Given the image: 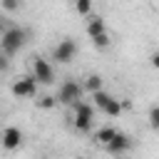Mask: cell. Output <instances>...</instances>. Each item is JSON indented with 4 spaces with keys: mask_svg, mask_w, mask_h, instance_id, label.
Returning a JSON list of instances; mask_svg holds the SVG:
<instances>
[{
    "mask_svg": "<svg viewBox=\"0 0 159 159\" xmlns=\"http://www.w3.org/2000/svg\"><path fill=\"white\" fill-rule=\"evenodd\" d=\"M72 107H75V129H77V132H89V129H92V117H94L92 104L77 99Z\"/></svg>",
    "mask_w": 159,
    "mask_h": 159,
    "instance_id": "obj_2",
    "label": "cell"
},
{
    "mask_svg": "<svg viewBox=\"0 0 159 159\" xmlns=\"http://www.w3.org/2000/svg\"><path fill=\"white\" fill-rule=\"evenodd\" d=\"M75 52H77L75 40H72V37H65V40H60V45L52 50V57H55L57 62L67 65V62H72V60H75Z\"/></svg>",
    "mask_w": 159,
    "mask_h": 159,
    "instance_id": "obj_4",
    "label": "cell"
},
{
    "mask_svg": "<svg viewBox=\"0 0 159 159\" xmlns=\"http://www.w3.org/2000/svg\"><path fill=\"white\" fill-rule=\"evenodd\" d=\"M149 62H152V67H154V70H159V52H154V55L149 57Z\"/></svg>",
    "mask_w": 159,
    "mask_h": 159,
    "instance_id": "obj_19",
    "label": "cell"
},
{
    "mask_svg": "<svg viewBox=\"0 0 159 159\" xmlns=\"http://www.w3.org/2000/svg\"><path fill=\"white\" fill-rule=\"evenodd\" d=\"M0 144H2L7 152L20 149V144H22V132H20L17 127H5V129L0 132Z\"/></svg>",
    "mask_w": 159,
    "mask_h": 159,
    "instance_id": "obj_7",
    "label": "cell"
},
{
    "mask_svg": "<svg viewBox=\"0 0 159 159\" xmlns=\"http://www.w3.org/2000/svg\"><path fill=\"white\" fill-rule=\"evenodd\" d=\"M102 112H104L107 117H119V114H122V102L112 97V99H109V102L104 104V109H102Z\"/></svg>",
    "mask_w": 159,
    "mask_h": 159,
    "instance_id": "obj_10",
    "label": "cell"
},
{
    "mask_svg": "<svg viewBox=\"0 0 159 159\" xmlns=\"http://www.w3.org/2000/svg\"><path fill=\"white\" fill-rule=\"evenodd\" d=\"M102 84H104V80H102L99 75H89V77H87V82H84V87H87L89 92H97V89H102Z\"/></svg>",
    "mask_w": 159,
    "mask_h": 159,
    "instance_id": "obj_13",
    "label": "cell"
},
{
    "mask_svg": "<svg viewBox=\"0 0 159 159\" xmlns=\"http://www.w3.org/2000/svg\"><path fill=\"white\" fill-rule=\"evenodd\" d=\"M75 10L80 15H89L92 12V0H75Z\"/></svg>",
    "mask_w": 159,
    "mask_h": 159,
    "instance_id": "obj_15",
    "label": "cell"
},
{
    "mask_svg": "<svg viewBox=\"0 0 159 159\" xmlns=\"http://www.w3.org/2000/svg\"><path fill=\"white\" fill-rule=\"evenodd\" d=\"M55 99H60V104H75L77 99H82V87L75 80H65L60 84V92Z\"/></svg>",
    "mask_w": 159,
    "mask_h": 159,
    "instance_id": "obj_3",
    "label": "cell"
},
{
    "mask_svg": "<svg viewBox=\"0 0 159 159\" xmlns=\"http://www.w3.org/2000/svg\"><path fill=\"white\" fill-rule=\"evenodd\" d=\"M92 99H94V104H97L99 109H104V104L112 99V94H109V92H104V89H97V92H92Z\"/></svg>",
    "mask_w": 159,
    "mask_h": 159,
    "instance_id": "obj_12",
    "label": "cell"
},
{
    "mask_svg": "<svg viewBox=\"0 0 159 159\" xmlns=\"http://www.w3.org/2000/svg\"><path fill=\"white\" fill-rule=\"evenodd\" d=\"M35 89H37V80H35L32 75H25V77H20V80L12 82V94L20 97V99H22V97H32Z\"/></svg>",
    "mask_w": 159,
    "mask_h": 159,
    "instance_id": "obj_6",
    "label": "cell"
},
{
    "mask_svg": "<svg viewBox=\"0 0 159 159\" xmlns=\"http://www.w3.org/2000/svg\"><path fill=\"white\" fill-rule=\"evenodd\" d=\"M104 147H107V152H109V154L119 157V154H124V152H129V149H132V137H129V134H124V132H117V134L112 137V142H109V144H104Z\"/></svg>",
    "mask_w": 159,
    "mask_h": 159,
    "instance_id": "obj_8",
    "label": "cell"
},
{
    "mask_svg": "<svg viewBox=\"0 0 159 159\" xmlns=\"http://www.w3.org/2000/svg\"><path fill=\"white\" fill-rule=\"evenodd\" d=\"M25 40H27V32L20 30V27L2 30V35H0V50H2V55H15L25 45Z\"/></svg>",
    "mask_w": 159,
    "mask_h": 159,
    "instance_id": "obj_1",
    "label": "cell"
},
{
    "mask_svg": "<svg viewBox=\"0 0 159 159\" xmlns=\"http://www.w3.org/2000/svg\"><path fill=\"white\" fill-rule=\"evenodd\" d=\"M0 70H7V60H5V55L0 57Z\"/></svg>",
    "mask_w": 159,
    "mask_h": 159,
    "instance_id": "obj_20",
    "label": "cell"
},
{
    "mask_svg": "<svg viewBox=\"0 0 159 159\" xmlns=\"http://www.w3.org/2000/svg\"><path fill=\"white\" fill-rule=\"evenodd\" d=\"M102 32H107L104 20H102L99 15H92V17L87 20V35H89V37H97V35H102Z\"/></svg>",
    "mask_w": 159,
    "mask_h": 159,
    "instance_id": "obj_9",
    "label": "cell"
},
{
    "mask_svg": "<svg viewBox=\"0 0 159 159\" xmlns=\"http://www.w3.org/2000/svg\"><path fill=\"white\" fill-rule=\"evenodd\" d=\"M55 102H57L55 97H40V99H37V107H42V109H52Z\"/></svg>",
    "mask_w": 159,
    "mask_h": 159,
    "instance_id": "obj_18",
    "label": "cell"
},
{
    "mask_svg": "<svg viewBox=\"0 0 159 159\" xmlns=\"http://www.w3.org/2000/svg\"><path fill=\"white\" fill-rule=\"evenodd\" d=\"M114 134H117V129H114V127H99V132H97V137H94V139H97L99 144H109Z\"/></svg>",
    "mask_w": 159,
    "mask_h": 159,
    "instance_id": "obj_11",
    "label": "cell"
},
{
    "mask_svg": "<svg viewBox=\"0 0 159 159\" xmlns=\"http://www.w3.org/2000/svg\"><path fill=\"white\" fill-rule=\"evenodd\" d=\"M32 77H35L40 84H52V82H55L52 65H50L47 60H40V57H35V62H32Z\"/></svg>",
    "mask_w": 159,
    "mask_h": 159,
    "instance_id": "obj_5",
    "label": "cell"
},
{
    "mask_svg": "<svg viewBox=\"0 0 159 159\" xmlns=\"http://www.w3.org/2000/svg\"><path fill=\"white\" fill-rule=\"evenodd\" d=\"M0 5H2L7 12H15V10L22 7V0H0Z\"/></svg>",
    "mask_w": 159,
    "mask_h": 159,
    "instance_id": "obj_17",
    "label": "cell"
},
{
    "mask_svg": "<svg viewBox=\"0 0 159 159\" xmlns=\"http://www.w3.org/2000/svg\"><path fill=\"white\" fill-rule=\"evenodd\" d=\"M92 45H94L97 50H107V47H109V35H107V32H102V35L92 37Z\"/></svg>",
    "mask_w": 159,
    "mask_h": 159,
    "instance_id": "obj_14",
    "label": "cell"
},
{
    "mask_svg": "<svg viewBox=\"0 0 159 159\" xmlns=\"http://www.w3.org/2000/svg\"><path fill=\"white\" fill-rule=\"evenodd\" d=\"M149 127L152 129H159V104H154L149 109Z\"/></svg>",
    "mask_w": 159,
    "mask_h": 159,
    "instance_id": "obj_16",
    "label": "cell"
}]
</instances>
